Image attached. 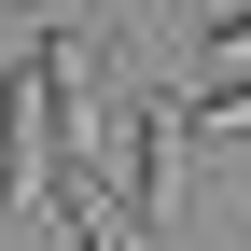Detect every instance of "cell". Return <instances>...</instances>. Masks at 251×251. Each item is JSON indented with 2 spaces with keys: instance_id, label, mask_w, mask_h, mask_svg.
<instances>
[{
  "instance_id": "obj_1",
  "label": "cell",
  "mask_w": 251,
  "mask_h": 251,
  "mask_svg": "<svg viewBox=\"0 0 251 251\" xmlns=\"http://www.w3.org/2000/svg\"><path fill=\"white\" fill-rule=\"evenodd\" d=\"M168 196H181V112L153 84H126L98 126V209H112V237H168Z\"/></svg>"
},
{
  "instance_id": "obj_2",
  "label": "cell",
  "mask_w": 251,
  "mask_h": 251,
  "mask_svg": "<svg viewBox=\"0 0 251 251\" xmlns=\"http://www.w3.org/2000/svg\"><path fill=\"white\" fill-rule=\"evenodd\" d=\"M28 196H42V70L14 42V70H0V209H28Z\"/></svg>"
},
{
  "instance_id": "obj_3",
  "label": "cell",
  "mask_w": 251,
  "mask_h": 251,
  "mask_svg": "<svg viewBox=\"0 0 251 251\" xmlns=\"http://www.w3.org/2000/svg\"><path fill=\"white\" fill-rule=\"evenodd\" d=\"M181 126H209V140H237V126H251V70H209V84H196V112H181Z\"/></svg>"
},
{
  "instance_id": "obj_4",
  "label": "cell",
  "mask_w": 251,
  "mask_h": 251,
  "mask_svg": "<svg viewBox=\"0 0 251 251\" xmlns=\"http://www.w3.org/2000/svg\"><path fill=\"white\" fill-rule=\"evenodd\" d=\"M209 56H224V70H251V0H224V14H209Z\"/></svg>"
}]
</instances>
